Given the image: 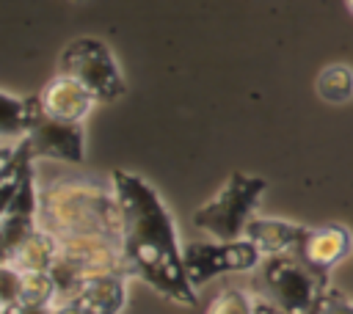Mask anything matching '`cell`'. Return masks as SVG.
<instances>
[{
	"instance_id": "cell-1",
	"label": "cell",
	"mask_w": 353,
	"mask_h": 314,
	"mask_svg": "<svg viewBox=\"0 0 353 314\" xmlns=\"http://www.w3.org/2000/svg\"><path fill=\"white\" fill-rule=\"evenodd\" d=\"M116 198L121 204V251L135 278L182 306H196V286L188 278L176 223L160 193L138 174H110Z\"/></svg>"
},
{
	"instance_id": "cell-2",
	"label": "cell",
	"mask_w": 353,
	"mask_h": 314,
	"mask_svg": "<svg viewBox=\"0 0 353 314\" xmlns=\"http://www.w3.org/2000/svg\"><path fill=\"white\" fill-rule=\"evenodd\" d=\"M39 226L55 237L105 234L121 240L124 218L113 182L97 176H55L39 187Z\"/></svg>"
},
{
	"instance_id": "cell-18",
	"label": "cell",
	"mask_w": 353,
	"mask_h": 314,
	"mask_svg": "<svg viewBox=\"0 0 353 314\" xmlns=\"http://www.w3.org/2000/svg\"><path fill=\"white\" fill-rule=\"evenodd\" d=\"M3 306H11V303H19V289H22V273L14 267V264H6L3 262Z\"/></svg>"
},
{
	"instance_id": "cell-17",
	"label": "cell",
	"mask_w": 353,
	"mask_h": 314,
	"mask_svg": "<svg viewBox=\"0 0 353 314\" xmlns=\"http://www.w3.org/2000/svg\"><path fill=\"white\" fill-rule=\"evenodd\" d=\"M306 314H353V300L328 284Z\"/></svg>"
},
{
	"instance_id": "cell-21",
	"label": "cell",
	"mask_w": 353,
	"mask_h": 314,
	"mask_svg": "<svg viewBox=\"0 0 353 314\" xmlns=\"http://www.w3.org/2000/svg\"><path fill=\"white\" fill-rule=\"evenodd\" d=\"M254 314H284L276 303H270L268 297H256L254 300Z\"/></svg>"
},
{
	"instance_id": "cell-10",
	"label": "cell",
	"mask_w": 353,
	"mask_h": 314,
	"mask_svg": "<svg viewBox=\"0 0 353 314\" xmlns=\"http://www.w3.org/2000/svg\"><path fill=\"white\" fill-rule=\"evenodd\" d=\"M353 248V237L345 226L339 223H328V226H317L309 231V237L303 240V245L295 251L303 262H309L314 270L328 273L331 267H336Z\"/></svg>"
},
{
	"instance_id": "cell-5",
	"label": "cell",
	"mask_w": 353,
	"mask_h": 314,
	"mask_svg": "<svg viewBox=\"0 0 353 314\" xmlns=\"http://www.w3.org/2000/svg\"><path fill=\"white\" fill-rule=\"evenodd\" d=\"M58 72L80 80L97 102H116L124 96L127 83L110 47L94 36H80L66 44L58 58Z\"/></svg>"
},
{
	"instance_id": "cell-22",
	"label": "cell",
	"mask_w": 353,
	"mask_h": 314,
	"mask_svg": "<svg viewBox=\"0 0 353 314\" xmlns=\"http://www.w3.org/2000/svg\"><path fill=\"white\" fill-rule=\"evenodd\" d=\"M347 8H350V11H353V0H347Z\"/></svg>"
},
{
	"instance_id": "cell-20",
	"label": "cell",
	"mask_w": 353,
	"mask_h": 314,
	"mask_svg": "<svg viewBox=\"0 0 353 314\" xmlns=\"http://www.w3.org/2000/svg\"><path fill=\"white\" fill-rule=\"evenodd\" d=\"M52 314H91L85 306H80L77 300H58L52 303Z\"/></svg>"
},
{
	"instance_id": "cell-12",
	"label": "cell",
	"mask_w": 353,
	"mask_h": 314,
	"mask_svg": "<svg viewBox=\"0 0 353 314\" xmlns=\"http://www.w3.org/2000/svg\"><path fill=\"white\" fill-rule=\"evenodd\" d=\"M41 96H14L8 91L0 94V129L3 140L25 138L41 118H44Z\"/></svg>"
},
{
	"instance_id": "cell-23",
	"label": "cell",
	"mask_w": 353,
	"mask_h": 314,
	"mask_svg": "<svg viewBox=\"0 0 353 314\" xmlns=\"http://www.w3.org/2000/svg\"><path fill=\"white\" fill-rule=\"evenodd\" d=\"M74 3H83V0H74Z\"/></svg>"
},
{
	"instance_id": "cell-4",
	"label": "cell",
	"mask_w": 353,
	"mask_h": 314,
	"mask_svg": "<svg viewBox=\"0 0 353 314\" xmlns=\"http://www.w3.org/2000/svg\"><path fill=\"white\" fill-rule=\"evenodd\" d=\"M265 190L268 182L262 176L234 171L223 187L193 212V226L215 240H240Z\"/></svg>"
},
{
	"instance_id": "cell-7",
	"label": "cell",
	"mask_w": 353,
	"mask_h": 314,
	"mask_svg": "<svg viewBox=\"0 0 353 314\" xmlns=\"http://www.w3.org/2000/svg\"><path fill=\"white\" fill-rule=\"evenodd\" d=\"M33 157L61 160V163H83L85 160V132L80 121H63L44 116L28 135Z\"/></svg>"
},
{
	"instance_id": "cell-13",
	"label": "cell",
	"mask_w": 353,
	"mask_h": 314,
	"mask_svg": "<svg viewBox=\"0 0 353 314\" xmlns=\"http://www.w3.org/2000/svg\"><path fill=\"white\" fill-rule=\"evenodd\" d=\"M58 259V237L44 231L41 226L11 253L3 256L6 264H14L17 270H50Z\"/></svg>"
},
{
	"instance_id": "cell-3",
	"label": "cell",
	"mask_w": 353,
	"mask_h": 314,
	"mask_svg": "<svg viewBox=\"0 0 353 314\" xmlns=\"http://www.w3.org/2000/svg\"><path fill=\"white\" fill-rule=\"evenodd\" d=\"M256 284L262 286V297L284 314H306L328 286V273L314 270L298 253H273L256 267Z\"/></svg>"
},
{
	"instance_id": "cell-9",
	"label": "cell",
	"mask_w": 353,
	"mask_h": 314,
	"mask_svg": "<svg viewBox=\"0 0 353 314\" xmlns=\"http://www.w3.org/2000/svg\"><path fill=\"white\" fill-rule=\"evenodd\" d=\"M309 226L292 223V220H281V218H251L243 237H248L265 256L273 253H295L303 240L309 237Z\"/></svg>"
},
{
	"instance_id": "cell-11",
	"label": "cell",
	"mask_w": 353,
	"mask_h": 314,
	"mask_svg": "<svg viewBox=\"0 0 353 314\" xmlns=\"http://www.w3.org/2000/svg\"><path fill=\"white\" fill-rule=\"evenodd\" d=\"M127 278L130 275H121V273L94 275L74 292L72 300L85 306L91 314H121L127 303Z\"/></svg>"
},
{
	"instance_id": "cell-6",
	"label": "cell",
	"mask_w": 353,
	"mask_h": 314,
	"mask_svg": "<svg viewBox=\"0 0 353 314\" xmlns=\"http://www.w3.org/2000/svg\"><path fill=\"white\" fill-rule=\"evenodd\" d=\"M185 270L190 284L199 289L221 273H248L256 270L265 253L248 240H215V242H188L182 248Z\"/></svg>"
},
{
	"instance_id": "cell-19",
	"label": "cell",
	"mask_w": 353,
	"mask_h": 314,
	"mask_svg": "<svg viewBox=\"0 0 353 314\" xmlns=\"http://www.w3.org/2000/svg\"><path fill=\"white\" fill-rule=\"evenodd\" d=\"M3 314H52V306H30V303H11V306H3Z\"/></svg>"
},
{
	"instance_id": "cell-16",
	"label": "cell",
	"mask_w": 353,
	"mask_h": 314,
	"mask_svg": "<svg viewBox=\"0 0 353 314\" xmlns=\"http://www.w3.org/2000/svg\"><path fill=\"white\" fill-rule=\"evenodd\" d=\"M207 314H254V300L243 292V289H223L215 295V300L210 303Z\"/></svg>"
},
{
	"instance_id": "cell-8",
	"label": "cell",
	"mask_w": 353,
	"mask_h": 314,
	"mask_svg": "<svg viewBox=\"0 0 353 314\" xmlns=\"http://www.w3.org/2000/svg\"><path fill=\"white\" fill-rule=\"evenodd\" d=\"M39 96H41L44 113L52 118H63V121H83L85 113L91 110V105L97 102L94 94L80 80H74L63 72H58L44 85V91Z\"/></svg>"
},
{
	"instance_id": "cell-15",
	"label": "cell",
	"mask_w": 353,
	"mask_h": 314,
	"mask_svg": "<svg viewBox=\"0 0 353 314\" xmlns=\"http://www.w3.org/2000/svg\"><path fill=\"white\" fill-rule=\"evenodd\" d=\"M22 273V289H19V303L30 306H52L58 300L55 281L50 270H19Z\"/></svg>"
},
{
	"instance_id": "cell-14",
	"label": "cell",
	"mask_w": 353,
	"mask_h": 314,
	"mask_svg": "<svg viewBox=\"0 0 353 314\" xmlns=\"http://www.w3.org/2000/svg\"><path fill=\"white\" fill-rule=\"evenodd\" d=\"M317 96L331 105H345L353 99V69L345 63H331L317 74Z\"/></svg>"
}]
</instances>
